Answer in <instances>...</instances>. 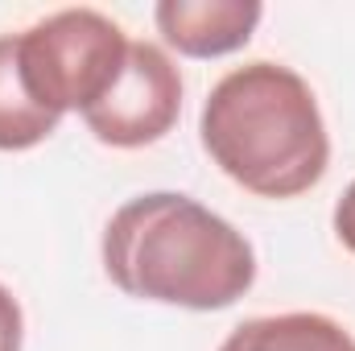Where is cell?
I'll return each mask as SVG.
<instances>
[{
  "label": "cell",
  "instance_id": "8",
  "mask_svg": "<svg viewBox=\"0 0 355 351\" xmlns=\"http://www.w3.org/2000/svg\"><path fill=\"white\" fill-rule=\"evenodd\" d=\"M21 339H25L21 302L12 298L8 285H0V351H21Z\"/></svg>",
  "mask_w": 355,
  "mask_h": 351
},
{
  "label": "cell",
  "instance_id": "1",
  "mask_svg": "<svg viewBox=\"0 0 355 351\" xmlns=\"http://www.w3.org/2000/svg\"><path fill=\"white\" fill-rule=\"evenodd\" d=\"M99 252L120 293L182 310H227L257 281L244 232L178 190L128 198L107 219Z\"/></svg>",
  "mask_w": 355,
  "mask_h": 351
},
{
  "label": "cell",
  "instance_id": "7",
  "mask_svg": "<svg viewBox=\"0 0 355 351\" xmlns=\"http://www.w3.org/2000/svg\"><path fill=\"white\" fill-rule=\"evenodd\" d=\"M58 120L50 108L33 99L21 75L17 58V33H0V153H21L42 145L50 132H58Z\"/></svg>",
  "mask_w": 355,
  "mask_h": 351
},
{
  "label": "cell",
  "instance_id": "4",
  "mask_svg": "<svg viewBox=\"0 0 355 351\" xmlns=\"http://www.w3.org/2000/svg\"><path fill=\"white\" fill-rule=\"evenodd\" d=\"M182 112V75L170 54L153 42H132L120 79L107 95L83 112V124L99 145L145 149L162 141Z\"/></svg>",
  "mask_w": 355,
  "mask_h": 351
},
{
  "label": "cell",
  "instance_id": "9",
  "mask_svg": "<svg viewBox=\"0 0 355 351\" xmlns=\"http://www.w3.org/2000/svg\"><path fill=\"white\" fill-rule=\"evenodd\" d=\"M335 236H339V244L355 257V182L343 190V198L335 203Z\"/></svg>",
  "mask_w": 355,
  "mask_h": 351
},
{
  "label": "cell",
  "instance_id": "6",
  "mask_svg": "<svg viewBox=\"0 0 355 351\" xmlns=\"http://www.w3.org/2000/svg\"><path fill=\"white\" fill-rule=\"evenodd\" d=\"M219 351H355L352 331L327 314L293 310V314H265L240 323Z\"/></svg>",
  "mask_w": 355,
  "mask_h": 351
},
{
  "label": "cell",
  "instance_id": "5",
  "mask_svg": "<svg viewBox=\"0 0 355 351\" xmlns=\"http://www.w3.org/2000/svg\"><path fill=\"white\" fill-rule=\"evenodd\" d=\"M261 17V0H162L153 8L166 46L186 58H223L244 50Z\"/></svg>",
  "mask_w": 355,
  "mask_h": 351
},
{
  "label": "cell",
  "instance_id": "2",
  "mask_svg": "<svg viewBox=\"0 0 355 351\" xmlns=\"http://www.w3.org/2000/svg\"><path fill=\"white\" fill-rule=\"evenodd\" d=\"M198 137L223 174L261 198H297L331 166V137L310 83L265 58L211 87Z\"/></svg>",
  "mask_w": 355,
  "mask_h": 351
},
{
  "label": "cell",
  "instance_id": "3",
  "mask_svg": "<svg viewBox=\"0 0 355 351\" xmlns=\"http://www.w3.org/2000/svg\"><path fill=\"white\" fill-rule=\"evenodd\" d=\"M128 46L124 29L95 8H62L17 33L25 87L54 116L95 108L120 79Z\"/></svg>",
  "mask_w": 355,
  "mask_h": 351
}]
</instances>
